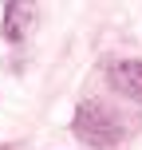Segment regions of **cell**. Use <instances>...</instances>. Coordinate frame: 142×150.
Returning <instances> with one entry per match:
<instances>
[{
    "label": "cell",
    "mask_w": 142,
    "mask_h": 150,
    "mask_svg": "<svg viewBox=\"0 0 142 150\" xmlns=\"http://www.w3.org/2000/svg\"><path fill=\"white\" fill-rule=\"evenodd\" d=\"M111 87L122 99H130V103L142 107V59H119L111 67Z\"/></svg>",
    "instance_id": "7a4b0ae2"
},
{
    "label": "cell",
    "mask_w": 142,
    "mask_h": 150,
    "mask_svg": "<svg viewBox=\"0 0 142 150\" xmlns=\"http://www.w3.org/2000/svg\"><path fill=\"white\" fill-rule=\"evenodd\" d=\"M126 119L114 115L107 103H83L75 111V134L83 138L87 146H99V150H111L126 138Z\"/></svg>",
    "instance_id": "6da1fadb"
},
{
    "label": "cell",
    "mask_w": 142,
    "mask_h": 150,
    "mask_svg": "<svg viewBox=\"0 0 142 150\" xmlns=\"http://www.w3.org/2000/svg\"><path fill=\"white\" fill-rule=\"evenodd\" d=\"M4 150H24V146H20V142H12V146H4Z\"/></svg>",
    "instance_id": "277c9868"
},
{
    "label": "cell",
    "mask_w": 142,
    "mask_h": 150,
    "mask_svg": "<svg viewBox=\"0 0 142 150\" xmlns=\"http://www.w3.org/2000/svg\"><path fill=\"white\" fill-rule=\"evenodd\" d=\"M32 20H36V12H32L28 4H8L4 8V36L12 40H24L28 36V28H32Z\"/></svg>",
    "instance_id": "3957f363"
}]
</instances>
